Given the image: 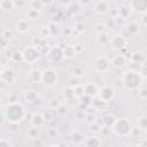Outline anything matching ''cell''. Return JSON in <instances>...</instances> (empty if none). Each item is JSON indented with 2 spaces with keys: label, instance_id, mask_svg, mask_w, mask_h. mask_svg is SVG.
Instances as JSON below:
<instances>
[{
  "label": "cell",
  "instance_id": "obj_10",
  "mask_svg": "<svg viewBox=\"0 0 147 147\" xmlns=\"http://www.w3.org/2000/svg\"><path fill=\"white\" fill-rule=\"evenodd\" d=\"M47 56L52 62H61L64 59L63 48L60 46H53V47H51Z\"/></svg>",
  "mask_w": 147,
  "mask_h": 147
},
{
  "label": "cell",
  "instance_id": "obj_49",
  "mask_svg": "<svg viewBox=\"0 0 147 147\" xmlns=\"http://www.w3.org/2000/svg\"><path fill=\"white\" fill-rule=\"evenodd\" d=\"M9 131L10 132H13V133H16V132H18V130H20V126H18V124H13V123H9Z\"/></svg>",
  "mask_w": 147,
  "mask_h": 147
},
{
  "label": "cell",
  "instance_id": "obj_7",
  "mask_svg": "<svg viewBox=\"0 0 147 147\" xmlns=\"http://www.w3.org/2000/svg\"><path fill=\"white\" fill-rule=\"evenodd\" d=\"M0 79L1 83L6 85H13L16 82V74L11 68H1L0 71Z\"/></svg>",
  "mask_w": 147,
  "mask_h": 147
},
{
  "label": "cell",
  "instance_id": "obj_35",
  "mask_svg": "<svg viewBox=\"0 0 147 147\" xmlns=\"http://www.w3.org/2000/svg\"><path fill=\"white\" fill-rule=\"evenodd\" d=\"M71 140H72L74 144H80V142H83L84 137L79 132H74L72 136H71Z\"/></svg>",
  "mask_w": 147,
  "mask_h": 147
},
{
  "label": "cell",
  "instance_id": "obj_52",
  "mask_svg": "<svg viewBox=\"0 0 147 147\" xmlns=\"http://www.w3.org/2000/svg\"><path fill=\"white\" fill-rule=\"evenodd\" d=\"M75 49H76V53H80V52H83V47H82V45H75Z\"/></svg>",
  "mask_w": 147,
  "mask_h": 147
},
{
  "label": "cell",
  "instance_id": "obj_8",
  "mask_svg": "<svg viewBox=\"0 0 147 147\" xmlns=\"http://www.w3.org/2000/svg\"><path fill=\"white\" fill-rule=\"evenodd\" d=\"M115 94H116V92H115V88L113 87V86H110V85H105V86H102L101 88H99V94H98V96L101 99V100H103L105 102H110L114 98H115Z\"/></svg>",
  "mask_w": 147,
  "mask_h": 147
},
{
  "label": "cell",
  "instance_id": "obj_31",
  "mask_svg": "<svg viewBox=\"0 0 147 147\" xmlns=\"http://www.w3.org/2000/svg\"><path fill=\"white\" fill-rule=\"evenodd\" d=\"M137 126L141 131H147V116H140L137 121Z\"/></svg>",
  "mask_w": 147,
  "mask_h": 147
},
{
  "label": "cell",
  "instance_id": "obj_45",
  "mask_svg": "<svg viewBox=\"0 0 147 147\" xmlns=\"http://www.w3.org/2000/svg\"><path fill=\"white\" fill-rule=\"evenodd\" d=\"M40 33H41V37H51V33H49V30H48V26L47 25H45V26L41 28Z\"/></svg>",
  "mask_w": 147,
  "mask_h": 147
},
{
  "label": "cell",
  "instance_id": "obj_27",
  "mask_svg": "<svg viewBox=\"0 0 147 147\" xmlns=\"http://www.w3.org/2000/svg\"><path fill=\"white\" fill-rule=\"evenodd\" d=\"M25 14H26V18L28 20H31V21H37L41 16V11L34 10V9H31V8H29Z\"/></svg>",
  "mask_w": 147,
  "mask_h": 147
},
{
  "label": "cell",
  "instance_id": "obj_15",
  "mask_svg": "<svg viewBox=\"0 0 147 147\" xmlns=\"http://www.w3.org/2000/svg\"><path fill=\"white\" fill-rule=\"evenodd\" d=\"M110 62H111V65L115 67V68H123V67H125L126 63H127V57H126L125 55H123V54L119 53V54L115 55V56L110 60Z\"/></svg>",
  "mask_w": 147,
  "mask_h": 147
},
{
  "label": "cell",
  "instance_id": "obj_9",
  "mask_svg": "<svg viewBox=\"0 0 147 147\" xmlns=\"http://www.w3.org/2000/svg\"><path fill=\"white\" fill-rule=\"evenodd\" d=\"M109 45L111 46L113 49L121 52V51H123L124 48L127 47V40H126V38L123 37L122 34H116V36L111 37Z\"/></svg>",
  "mask_w": 147,
  "mask_h": 147
},
{
  "label": "cell",
  "instance_id": "obj_16",
  "mask_svg": "<svg viewBox=\"0 0 147 147\" xmlns=\"http://www.w3.org/2000/svg\"><path fill=\"white\" fill-rule=\"evenodd\" d=\"M84 91H85V95L88 96V98H91V99L98 96V94H99V88L93 83H86V84H84Z\"/></svg>",
  "mask_w": 147,
  "mask_h": 147
},
{
  "label": "cell",
  "instance_id": "obj_55",
  "mask_svg": "<svg viewBox=\"0 0 147 147\" xmlns=\"http://www.w3.org/2000/svg\"><path fill=\"white\" fill-rule=\"evenodd\" d=\"M46 147H60L59 145H48V146H46Z\"/></svg>",
  "mask_w": 147,
  "mask_h": 147
},
{
  "label": "cell",
  "instance_id": "obj_12",
  "mask_svg": "<svg viewBox=\"0 0 147 147\" xmlns=\"http://www.w3.org/2000/svg\"><path fill=\"white\" fill-rule=\"evenodd\" d=\"M93 10L99 15H105L110 10V5L108 1H105V0L95 1L93 3Z\"/></svg>",
  "mask_w": 147,
  "mask_h": 147
},
{
  "label": "cell",
  "instance_id": "obj_2",
  "mask_svg": "<svg viewBox=\"0 0 147 147\" xmlns=\"http://www.w3.org/2000/svg\"><path fill=\"white\" fill-rule=\"evenodd\" d=\"M142 76L139 71L133 70V69H129L126 71L123 72L122 76V85L124 86V88L129 90V91H136L139 90L142 85Z\"/></svg>",
  "mask_w": 147,
  "mask_h": 147
},
{
  "label": "cell",
  "instance_id": "obj_29",
  "mask_svg": "<svg viewBox=\"0 0 147 147\" xmlns=\"http://www.w3.org/2000/svg\"><path fill=\"white\" fill-rule=\"evenodd\" d=\"M110 37H109V34L106 32V33H101V34H98V37H96V42L98 44H100V45H108V44H110Z\"/></svg>",
  "mask_w": 147,
  "mask_h": 147
},
{
  "label": "cell",
  "instance_id": "obj_6",
  "mask_svg": "<svg viewBox=\"0 0 147 147\" xmlns=\"http://www.w3.org/2000/svg\"><path fill=\"white\" fill-rule=\"evenodd\" d=\"M110 65H111V62L107 56H98L93 61L94 70L98 72H101V74L107 72L110 69Z\"/></svg>",
  "mask_w": 147,
  "mask_h": 147
},
{
  "label": "cell",
  "instance_id": "obj_18",
  "mask_svg": "<svg viewBox=\"0 0 147 147\" xmlns=\"http://www.w3.org/2000/svg\"><path fill=\"white\" fill-rule=\"evenodd\" d=\"M101 145H102L101 139L95 134L86 137V139H85V146L86 147H101Z\"/></svg>",
  "mask_w": 147,
  "mask_h": 147
},
{
  "label": "cell",
  "instance_id": "obj_43",
  "mask_svg": "<svg viewBox=\"0 0 147 147\" xmlns=\"http://www.w3.org/2000/svg\"><path fill=\"white\" fill-rule=\"evenodd\" d=\"M9 56L8 55H1V59H0V64H1V68H7L6 65L9 63Z\"/></svg>",
  "mask_w": 147,
  "mask_h": 147
},
{
  "label": "cell",
  "instance_id": "obj_32",
  "mask_svg": "<svg viewBox=\"0 0 147 147\" xmlns=\"http://www.w3.org/2000/svg\"><path fill=\"white\" fill-rule=\"evenodd\" d=\"M93 31L96 34H101V33H106L107 32V25L103 23H96L93 28Z\"/></svg>",
  "mask_w": 147,
  "mask_h": 147
},
{
  "label": "cell",
  "instance_id": "obj_1",
  "mask_svg": "<svg viewBox=\"0 0 147 147\" xmlns=\"http://www.w3.org/2000/svg\"><path fill=\"white\" fill-rule=\"evenodd\" d=\"M2 116L6 118L8 123L20 124L26 117V113L21 103L8 102V105L2 109Z\"/></svg>",
  "mask_w": 147,
  "mask_h": 147
},
{
  "label": "cell",
  "instance_id": "obj_14",
  "mask_svg": "<svg viewBox=\"0 0 147 147\" xmlns=\"http://www.w3.org/2000/svg\"><path fill=\"white\" fill-rule=\"evenodd\" d=\"M15 30H16L18 33H21V34L26 33V32L30 30V23H29V21L25 20V18L18 20V21L15 23Z\"/></svg>",
  "mask_w": 147,
  "mask_h": 147
},
{
  "label": "cell",
  "instance_id": "obj_20",
  "mask_svg": "<svg viewBox=\"0 0 147 147\" xmlns=\"http://www.w3.org/2000/svg\"><path fill=\"white\" fill-rule=\"evenodd\" d=\"M41 79H42V71L41 70L33 69V70L30 71V74H29V80L31 83L38 84V83H41Z\"/></svg>",
  "mask_w": 147,
  "mask_h": 147
},
{
  "label": "cell",
  "instance_id": "obj_21",
  "mask_svg": "<svg viewBox=\"0 0 147 147\" xmlns=\"http://www.w3.org/2000/svg\"><path fill=\"white\" fill-rule=\"evenodd\" d=\"M91 105H92L93 109H95V110H105V109L107 108V105H108V103L105 102L103 100H101L99 96H95V98L92 99Z\"/></svg>",
  "mask_w": 147,
  "mask_h": 147
},
{
  "label": "cell",
  "instance_id": "obj_34",
  "mask_svg": "<svg viewBox=\"0 0 147 147\" xmlns=\"http://www.w3.org/2000/svg\"><path fill=\"white\" fill-rule=\"evenodd\" d=\"M72 31H74L76 34L83 33V31H84V24L80 23V22H76V23L74 24V26H72Z\"/></svg>",
  "mask_w": 147,
  "mask_h": 147
},
{
  "label": "cell",
  "instance_id": "obj_26",
  "mask_svg": "<svg viewBox=\"0 0 147 147\" xmlns=\"http://www.w3.org/2000/svg\"><path fill=\"white\" fill-rule=\"evenodd\" d=\"M44 7H45V2L41 0H32L29 2V8L38 10V11H41L44 9Z\"/></svg>",
  "mask_w": 147,
  "mask_h": 147
},
{
  "label": "cell",
  "instance_id": "obj_3",
  "mask_svg": "<svg viewBox=\"0 0 147 147\" xmlns=\"http://www.w3.org/2000/svg\"><path fill=\"white\" fill-rule=\"evenodd\" d=\"M111 130L116 136H118L121 138H125V137H129V136L132 134L133 127H132L131 122L127 118L123 117V118L116 119V122H115L114 126L111 127Z\"/></svg>",
  "mask_w": 147,
  "mask_h": 147
},
{
  "label": "cell",
  "instance_id": "obj_19",
  "mask_svg": "<svg viewBox=\"0 0 147 147\" xmlns=\"http://www.w3.org/2000/svg\"><path fill=\"white\" fill-rule=\"evenodd\" d=\"M24 99L28 103H36L39 99V94L34 90H28L24 92Z\"/></svg>",
  "mask_w": 147,
  "mask_h": 147
},
{
  "label": "cell",
  "instance_id": "obj_39",
  "mask_svg": "<svg viewBox=\"0 0 147 147\" xmlns=\"http://www.w3.org/2000/svg\"><path fill=\"white\" fill-rule=\"evenodd\" d=\"M11 37H13V32L9 30V29H5L3 31H2V34H1V38H3V39H6V40H10L11 39Z\"/></svg>",
  "mask_w": 147,
  "mask_h": 147
},
{
  "label": "cell",
  "instance_id": "obj_23",
  "mask_svg": "<svg viewBox=\"0 0 147 147\" xmlns=\"http://www.w3.org/2000/svg\"><path fill=\"white\" fill-rule=\"evenodd\" d=\"M62 96H63V99H64L65 101H70V100H72L74 98H76V96H75L74 86H71V85H68V86H65V87L63 88V92H62Z\"/></svg>",
  "mask_w": 147,
  "mask_h": 147
},
{
  "label": "cell",
  "instance_id": "obj_50",
  "mask_svg": "<svg viewBox=\"0 0 147 147\" xmlns=\"http://www.w3.org/2000/svg\"><path fill=\"white\" fill-rule=\"evenodd\" d=\"M0 147H10V142L7 139L1 138V140H0Z\"/></svg>",
  "mask_w": 147,
  "mask_h": 147
},
{
  "label": "cell",
  "instance_id": "obj_30",
  "mask_svg": "<svg viewBox=\"0 0 147 147\" xmlns=\"http://www.w3.org/2000/svg\"><path fill=\"white\" fill-rule=\"evenodd\" d=\"M74 91H75V96L78 99H82L83 96H85V91H84V84H77L74 86Z\"/></svg>",
  "mask_w": 147,
  "mask_h": 147
},
{
  "label": "cell",
  "instance_id": "obj_54",
  "mask_svg": "<svg viewBox=\"0 0 147 147\" xmlns=\"http://www.w3.org/2000/svg\"><path fill=\"white\" fill-rule=\"evenodd\" d=\"M127 147H139V146H138V145H136V144H130Z\"/></svg>",
  "mask_w": 147,
  "mask_h": 147
},
{
  "label": "cell",
  "instance_id": "obj_37",
  "mask_svg": "<svg viewBox=\"0 0 147 147\" xmlns=\"http://www.w3.org/2000/svg\"><path fill=\"white\" fill-rule=\"evenodd\" d=\"M101 130H102V126H101L100 123L95 122V123L90 124V131H91V132H93V133H99Z\"/></svg>",
  "mask_w": 147,
  "mask_h": 147
},
{
  "label": "cell",
  "instance_id": "obj_51",
  "mask_svg": "<svg viewBox=\"0 0 147 147\" xmlns=\"http://www.w3.org/2000/svg\"><path fill=\"white\" fill-rule=\"evenodd\" d=\"M14 5H15V7H22L25 5V2L24 1H14Z\"/></svg>",
  "mask_w": 147,
  "mask_h": 147
},
{
  "label": "cell",
  "instance_id": "obj_24",
  "mask_svg": "<svg viewBox=\"0 0 147 147\" xmlns=\"http://www.w3.org/2000/svg\"><path fill=\"white\" fill-rule=\"evenodd\" d=\"M116 119L117 118L114 115L108 114V115H106V116L102 117V124H103L105 127H113L114 124H115V122H116Z\"/></svg>",
  "mask_w": 147,
  "mask_h": 147
},
{
  "label": "cell",
  "instance_id": "obj_28",
  "mask_svg": "<svg viewBox=\"0 0 147 147\" xmlns=\"http://www.w3.org/2000/svg\"><path fill=\"white\" fill-rule=\"evenodd\" d=\"M47 26H48L51 37H57V36H59V33H60V28H59V24H57V23L51 22V23L47 24Z\"/></svg>",
  "mask_w": 147,
  "mask_h": 147
},
{
  "label": "cell",
  "instance_id": "obj_38",
  "mask_svg": "<svg viewBox=\"0 0 147 147\" xmlns=\"http://www.w3.org/2000/svg\"><path fill=\"white\" fill-rule=\"evenodd\" d=\"M72 74H74V76H76V77L83 76V75H84V69H83V67L76 65V67L72 69Z\"/></svg>",
  "mask_w": 147,
  "mask_h": 147
},
{
  "label": "cell",
  "instance_id": "obj_48",
  "mask_svg": "<svg viewBox=\"0 0 147 147\" xmlns=\"http://www.w3.org/2000/svg\"><path fill=\"white\" fill-rule=\"evenodd\" d=\"M85 121H86L88 124L95 123V116H94V115H92V114H88V115H86V117H85Z\"/></svg>",
  "mask_w": 147,
  "mask_h": 147
},
{
  "label": "cell",
  "instance_id": "obj_40",
  "mask_svg": "<svg viewBox=\"0 0 147 147\" xmlns=\"http://www.w3.org/2000/svg\"><path fill=\"white\" fill-rule=\"evenodd\" d=\"M11 60H13L14 62L23 61V54H22V52H15V53H13V55H11Z\"/></svg>",
  "mask_w": 147,
  "mask_h": 147
},
{
  "label": "cell",
  "instance_id": "obj_25",
  "mask_svg": "<svg viewBox=\"0 0 147 147\" xmlns=\"http://www.w3.org/2000/svg\"><path fill=\"white\" fill-rule=\"evenodd\" d=\"M15 8L13 0H1L0 1V9L2 11H11Z\"/></svg>",
  "mask_w": 147,
  "mask_h": 147
},
{
  "label": "cell",
  "instance_id": "obj_5",
  "mask_svg": "<svg viewBox=\"0 0 147 147\" xmlns=\"http://www.w3.org/2000/svg\"><path fill=\"white\" fill-rule=\"evenodd\" d=\"M22 54H23V61L26 62V63H30V64L34 63L39 59V56H40V53H39L38 48L34 47V46H28V47H25L23 49Z\"/></svg>",
  "mask_w": 147,
  "mask_h": 147
},
{
  "label": "cell",
  "instance_id": "obj_41",
  "mask_svg": "<svg viewBox=\"0 0 147 147\" xmlns=\"http://www.w3.org/2000/svg\"><path fill=\"white\" fill-rule=\"evenodd\" d=\"M127 32L131 33V34L137 33V32H138V25H137L136 23H131V24H129V26H127Z\"/></svg>",
  "mask_w": 147,
  "mask_h": 147
},
{
  "label": "cell",
  "instance_id": "obj_11",
  "mask_svg": "<svg viewBox=\"0 0 147 147\" xmlns=\"http://www.w3.org/2000/svg\"><path fill=\"white\" fill-rule=\"evenodd\" d=\"M129 7L138 14H147V0H132L129 2Z\"/></svg>",
  "mask_w": 147,
  "mask_h": 147
},
{
  "label": "cell",
  "instance_id": "obj_53",
  "mask_svg": "<svg viewBox=\"0 0 147 147\" xmlns=\"http://www.w3.org/2000/svg\"><path fill=\"white\" fill-rule=\"evenodd\" d=\"M141 22L144 25H147V14H144L142 17H141Z\"/></svg>",
  "mask_w": 147,
  "mask_h": 147
},
{
  "label": "cell",
  "instance_id": "obj_46",
  "mask_svg": "<svg viewBox=\"0 0 147 147\" xmlns=\"http://www.w3.org/2000/svg\"><path fill=\"white\" fill-rule=\"evenodd\" d=\"M139 72L141 74L142 77H147V62L144 63L142 65H140V70H139Z\"/></svg>",
  "mask_w": 147,
  "mask_h": 147
},
{
  "label": "cell",
  "instance_id": "obj_36",
  "mask_svg": "<svg viewBox=\"0 0 147 147\" xmlns=\"http://www.w3.org/2000/svg\"><path fill=\"white\" fill-rule=\"evenodd\" d=\"M56 113H57L60 116H65V115L69 113V108H68V106H65L64 103H62V105L56 109Z\"/></svg>",
  "mask_w": 147,
  "mask_h": 147
},
{
  "label": "cell",
  "instance_id": "obj_42",
  "mask_svg": "<svg viewBox=\"0 0 147 147\" xmlns=\"http://www.w3.org/2000/svg\"><path fill=\"white\" fill-rule=\"evenodd\" d=\"M32 42H33V45L32 46H34V47H40L42 44H44V40H42V38L41 37H34L33 39H32Z\"/></svg>",
  "mask_w": 147,
  "mask_h": 147
},
{
  "label": "cell",
  "instance_id": "obj_56",
  "mask_svg": "<svg viewBox=\"0 0 147 147\" xmlns=\"http://www.w3.org/2000/svg\"><path fill=\"white\" fill-rule=\"evenodd\" d=\"M144 138H145V140L147 141V131H145V134H144Z\"/></svg>",
  "mask_w": 147,
  "mask_h": 147
},
{
  "label": "cell",
  "instance_id": "obj_33",
  "mask_svg": "<svg viewBox=\"0 0 147 147\" xmlns=\"http://www.w3.org/2000/svg\"><path fill=\"white\" fill-rule=\"evenodd\" d=\"M61 105H62V103H61V101H60L57 98H52V99L48 101V107H49L51 109H54V110H56Z\"/></svg>",
  "mask_w": 147,
  "mask_h": 147
},
{
  "label": "cell",
  "instance_id": "obj_4",
  "mask_svg": "<svg viewBox=\"0 0 147 147\" xmlns=\"http://www.w3.org/2000/svg\"><path fill=\"white\" fill-rule=\"evenodd\" d=\"M59 82V75L54 69H45L42 71L41 83L47 87H53Z\"/></svg>",
  "mask_w": 147,
  "mask_h": 147
},
{
  "label": "cell",
  "instance_id": "obj_44",
  "mask_svg": "<svg viewBox=\"0 0 147 147\" xmlns=\"http://www.w3.org/2000/svg\"><path fill=\"white\" fill-rule=\"evenodd\" d=\"M138 96L140 99H147V87H141L138 91Z\"/></svg>",
  "mask_w": 147,
  "mask_h": 147
},
{
  "label": "cell",
  "instance_id": "obj_13",
  "mask_svg": "<svg viewBox=\"0 0 147 147\" xmlns=\"http://www.w3.org/2000/svg\"><path fill=\"white\" fill-rule=\"evenodd\" d=\"M130 60H131V62L137 63V64H139V65H142L144 63L147 62V57H146L145 53H142V52H140V51H137V52L131 53V54H130Z\"/></svg>",
  "mask_w": 147,
  "mask_h": 147
},
{
  "label": "cell",
  "instance_id": "obj_17",
  "mask_svg": "<svg viewBox=\"0 0 147 147\" xmlns=\"http://www.w3.org/2000/svg\"><path fill=\"white\" fill-rule=\"evenodd\" d=\"M45 121H46V118H45V116L41 113H34L31 116V119H30L32 126L33 127H38V129L41 127L45 124Z\"/></svg>",
  "mask_w": 147,
  "mask_h": 147
},
{
  "label": "cell",
  "instance_id": "obj_47",
  "mask_svg": "<svg viewBox=\"0 0 147 147\" xmlns=\"http://www.w3.org/2000/svg\"><path fill=\"white\" fill-rule=\"evenodd\" d=\"M28 134H29L31 138H37V136H38V127H32V129H30L29 132H28Z\"/></svg>",
  "mask_w": 147,
  "mask_h": 147
},
{
  "label": "cell",
  "instance_id": "obj_22",
  "mask_svg": "<svg viewBox=\"0 0 147 147\" xmlns=\"http://www.w3.org/2000/svg\"><path fill=\"white\" fill-rule=\"evenodd\" d=\"M63 55H64V59H68V60H70V59H72L77 53H76V49H75V45H70V44H68V45H64L63 47Z\"/></svg>",
  "mask_w": 147,
  "mask_h": 147
}]
</instances>
